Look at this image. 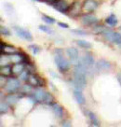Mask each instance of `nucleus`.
Wrapping results in <instances>:
<instances>
[{
    "label": "nucleus",
    "instance_id": "nucleus-27",
    "mask_svg": "<svg viewBox=\"0 0 121 127\" xmlns=\"http://www.w3.org/2000/svg\"><path fill=\"white\" fill-rule=\"evenodd\" d=\"M29 48H30V50L32 51V52H33V54H37L39 52H40V48L37 46V45H30L29 46Z\"/></svg>",
    "mask_w": 121,
    "mask_h": 127
},
{
    "label": "nucleus",
    "instance_id": "nucleus-22",
    "mask_svg": "<svg viewBox=\"0 0 121 127\" xmlns=\"http://www.w3.org/2000/svg\"><path fill=\"white\" fill-rule=\"evenodd\" d=\"M112 42L115 44H117V45H120L121 44V35L119 34V33L115 32L114 37H113V41H112Z\"/></svg>",
    "mask_w": 121,
    "mask_h": 127
},
{
    "label": "nucleus",
    "instance_id": "nucleus-12",
    "mask_svg": "<svg viewBox=\"0 0 121 127\" xmlns=\"http://www.w3.org/2000/svg\"><path fill=\"white\" fill-rule=\"evenodd\" d=\"M24 70V64L23 63H16L12 65V73L14 75H20Z\"/></svg>",
    "mask_w": 121,
    "mask_h": 127
},
{
    "label": "nucleus",
    "instance_id": "nucleus-23",
    "mask_svg": "<svg viewBox=\"0 0 121 127\" xmlns=\"http://www.w3.org/2000/svg\"><path fill=\"white\" fill-rule=\"evenodd\" d=\"M33 87L34 86H32L31 84H29V85H24L23 88H22V94H31L32 92H33Z\"/></svg>",
    "mask_w": 121,
    "mask_h": 127
},
{
    "label": "nucleus",
    "instance_id": "nucleus-24",
    "mask_svg": "<svg viewBox=\"0 0 121 127\" xmlns=\"http://www.w3.org/2000/svg\"><path fill=\"white\" fill-rule=\"evenodd\" d=\"M42 20L48 24H53L55 23V19H53L52 17H49L48 15H42Z\"/></svg>",
    "mask_w": 121,
    "mask_h": 127
},
{
    "label": "nucleus",
    "instance_id": "nucleus-6",
    "mask_svg": "<svg viewBox=\"0 0 121 127\" xmlns=\"http://www.w3.org/2000/svg\"><path fill=\"white\" fill-rule=\"evenodd\" d=\"M67 55L70 59V62L74 64H76L79 61V53L75 48H68L67 49Z\"/></svg>",
    "mask_w": 121,
    "mask_h": 127
},
{
    "label": "nucleus",
    "instance_id": "nucleus-31",
    "mask_svg": "<svg viewBox=\"0 0 121 127\" xmlns=\"http://www.w3.org/2000/svg\"><path fill=\"white\" fill-rule=\"evenodd\" d=\"M38 1H43V2H46V3H48V4H52L54 2H57L59 0H38Z\"/></svg>",
    "mask_w": 121,
    "mask_h": 127
},
{
    "label": "nucleus",
    "instance_id": "nucleus-32",
    "mask_svg": "<svg viewBox=\"0 0 121 127\" xmlns=\"http://www.w3.org/2000/svg\"><path fill=\"white\" fill-rule=\"evenodd\" d=\"M118 46H119V47H120V48H121V44H120V45H118Z\"/></svg>",
    "mask_w": 121,
    "mask_h": 127
},
{
    "label": "nucleus",
    "instance_id": "nucleus-33",
    "mask_svg": "<svg viewBox=\"0 0 121 127\" xmlns=\"http://www.w3.org/2000/svg\"><path fill=\"white\" fill-rule=\"evenodd\" d=\"M119 29H120V31H121V26H120V27H119Z\"/></svg>",
    "mask_w": 121,
    "mask_h": 127
},
{
    "label": "nucleus",
    "instance_id": "nucleus-8",
    "mask_svg": "<svg viewBox=\"0 0 121 127\" xmlns=\"http://www.w3.org/2000/svg\"><path fill=\"white\" fill-rule=\"evenodd\" d=\"M82 23L85 25H94L98 23V19L94 15L91 14H87L82 17Z\"/></svg>",
    "mask_w": 121,
    "mask_h": 127
},
{
    "label": "nucleus",
    "instance_id": "nucleus-9",
    "mask_svg": "<svg viewBox=\"0 0 121 127\" xmlns=\"http://www.w3.org/2000/svg\"><path fill=\"white\" fill-rule=\"evenodd\" d=\"M98 7V3L95 0H87L84 3L83 8L87 11H93L94 9H96Z\"/></svg>",
    "mask_w": 121,
    "mask_h": 127
},
{
    "label": "nucleus",
    "instance_id": "nucleus-3",
    "mask_svg": "<svg viewBox=\"0 0 121 127\" xmlns=\"http://www.w3.org/2000/svg\"><path fill=\"white\" fill-rule=\"evenodd\" d=\"M20 88H21V82L19 79H15V78H9L5 84V89L9 94H14Z\"/></svg>",
    "mask_w": 121,
    "mask_h": 127
},
{
    "label": "nucleus",
    "instance_id": "nucleus-30",
    "mask_svg": "<svg viewBox=\"0 0 121 127\" xmlns=\"http://www.w3.org/2000/svg\"><path fill=\"white\" fill-rule=\"evenodd\" d=\"M62 125H63V126H65V127H71L72 126V123H71L69 121H65V122H63Z\"/></svg>",
    "mask_w": 121,
    "mask_h": 127
},
{
    "label": "nucleus",
    "instance_id": "nucleus-18",
    "mask_svg": "<svg viewBox=\"0 0 121 127\" xmlns=\"http://www.w3.org/2000/svg\"><path fill=\"white\" fill-rule=\"evenodd\" d=\"M105 22H106V24H109L110 26H115V25L117 24V19L114 14H111L108 18H106Z\"/></svg>",
    "mask_w": 121,
    "mask_h": 127
},
{
    "label": "nucleus",
    "instance_id": "nucleus-4",
    "mask_svg": "<svg viewBox=\"0 0 121 127\" xmlns=\"http://www.w3.org/2000/svg\"><path fill=\"white\" fill-rule=\"evenodd\" d=\"M13 29L16 32L17 36H20L21 38H23L24 40H27V41H32L33 40L32 34L28 30H26V29L20 27V26H13Z\"/></svg>",
    "mask_w": 121,
    "mask_h": 127
},
{
    "label": "nucleus",
    "instance_id": "nucleus-15",
    "mask_svg": "<svg viewBox=\"0 0 121 127\" xmlns=\"http://www.w3.org/2000/svg\"><path fill=\"white\" fill-rule=\"evenodd\" d=\"M20 98V95H13V94H10L9 95H8L7 97H6V102L9 105V106H13V105H15L17 103V101L18 99Z\"/></svg>",
    "mask_w": 121,
    "mask_h": 127
},
{
    "label": "nucleus",
    "instance_id": "nucleus-2",
    "mask_svg": "<svg viewBox=\"0 0 121 127\" xmlns=\"http://www.w3.org/2000/svg\"><path fill=\"white\" fill-rule=\"evenodd\" d=\"M34 96L37 100V102H42V103L48 104V105H50L54 101V97L52 96V95L43 90L42 88H37L34 92Z\"/></svg>",
    "mask_w": 121,
    "mask_h": 127
},
{
    "label": "nucleus",
    "instance_id": "nucleus-20",
    "mask_svg": "<svg viewBox=\"0 0 121 127\" xmlns=\"http://www.w3.org/2000/svg\"><path fill=\"white\" fill-rule=\"evenodd\" d=\"M29 76H30V73H29V71L26 69V70H24V71L22 72L19 75V77H20V79H21V80H23V81H28Z\"/></svg>",
    "mask_w": 121,
    "mask_h": 127
},
{
    "label": "nucleus",
    "instance_id": "nucleus-17",
    "mask_svg": "<svg viewBox=\"0 0 121 127\" xmlns=\"http://www.w3.org/2000/svg\"><path fill=\"white\" fill-rule=\"evenodd\" d=\"M17 50L12 46H8V45H5L4 50L1 53H5V54H8V55H11L13 53H16Z\"/></svg>",
    "mask_w": 121,
    "mask_h": 127
},
{
    "label": "nucleus",
    "instance_id": "nucleus-21",
    "mask_svg": "<svg viewBox=\"0 0 121 127\" xmlns=\"http://www.w3.org/2000/svg\"><path fill=\"white\" fill-rule=\"evenodd\" d=\"M38 28H39V30L45 32V33H47V34H48V35H52V34H54V31H53L49 26H46V25H39Z\"/></svg>",
    "mask_w": 121,
    "mask_h": 127
},
{
    "label": "nucleus",
    "instance_id": "nucleus-7",
    "mask_svg": "<svg viewBox=\"0 0 121 127\" xmlns=\"http://www.w3.org/2000/svg\"><path fill=\"white\" fill-rule=\"evenodd\" d=\"M95 66L99 71H106L111 69V64L104 59H100L95 64Z\"/></svg>",
    "mask_w": 121,
    "mask_h": 127
},
{
    "label": "nucleus",
    "instance_id": "nucleus-29",
    "mask_svg": "<svg viewBox=\"0 0 121 127\" xmlns=\"http://www.w3.org/2000/svg\"><path fill=\"white\" fill-rule=\"evenodd\" d=\"M58 25L59 26H60V27H62V28H69V25H68V24H64V23H61V22H60V23H58Z\"/></svg>",
    "mask_w": 121,
    "mask_h": 127
},
{
    "label": "nucleus",
    "instance_id": "nucleus-25",
    "mask_svg": "<svg viewBox=\"0 0 121 127\" xmlns=\"http://www.w3.org/2000/svg\"><path fill=\"white\" fill-rule=\"evenodd\" d=\"M8 104L6 102V103H4V101L2 100L1 101V109H0V112H1V114H4V113H6L7 111L8 110Z\"/></svg>",
    "mask_w": 121,
    "mask_h": 127
},
{
    "label": "nucleus",
    "instance_id": "nucleus-16",
    "mask_svg": "<svg viewBox=\"0 0 121 127\" xmlns=\"http://www.w3.org/2000/svg\"><path fill=\"white\" fill-rule=\"evenodd\" d=\"M0 73H1V75L5 76V77H10L12 73V66L10 65H3V66H1V69H0Z\"/></svg>",
    "mask_w": 121,
    "mask_h": 127
},
{
    "label": "nucleus",
    "instance_id": "nucleus-11",
    "mask_svg": "<svg viewBox=\"0 0 121 127\" xmlns=\"http://www.w3.org/2000/svg\"><path fill=\"white\" fill-rule=\"evenodd\" d=\"M51 108H52V111L54 112V114L58 118H63V108L59 104L57 103H54V104H52L51 105Z\"/></svg>",
    "mask_w": 121,
    "mask_h": 127
},
{
    "label": "nucleus",
    "instance_id": "nucleus-28",
    "mask_svg": "<svg viewBox=\"0 0 121 127\" xmlns=\"http://www.w3.org/2000/svg\"><path fill=\"white\" fill-rule=\"evenodd\" d=\"M0 32H1V34L3 36H10V31L7 27H5V26H1L0 27Z\"/></svg>",
    "mask_w": 121,
    "mask_h": 127
},
{
    "label": "nucleus",
    "instance_id": "nucleus-10",
    "mask_svg": "<svg viewBox=\"0 0 121 127\" xmlns=\"http://www.w3.org/2000/svg\"><path fill=\"white\" fill-rule=\"evenodd\" d=\"M74 100L77 102V104L79 105H84L86 103V99H85V96L83 95L82 91H78V90H74L73 93Z\"/></svg>",
    "mask_w": 121,
    "mask_h": 127
},
{
    "label": "nucleus",
    "instance_id": "nucleus-14",
    "mask_svg": "<svg viewBox=\"0 0 121 127\" xmlns=\"http://www.w3.org/2000/svg\"><path fill=\"white\" fill-rule=\"evenodd\" d=\"M82 59L89 67H91L94 64V58H93V56H92V54L90 53V52H87Z\"/></svg>",
    "mask_w": 121,
    "mask_h": 127
},
{
    "label": "nucleus",
    "instance_id": "nucleus-13",
    "mask_svg": "<svg viewBox=\"0 0 121 127\" xmlns=\"http://www.w3.org/2000/svg\"><path fill=\"white\" fill-rule=\"evenodd\" d=\"M87 115L90 119V122L91 123L92 126H100V123H99V120H98L97 116L94 114L93 112L91 111H88L87 112Z\"/></svg>",
    "mask_w": 121,
    "mask_h": 127
},
{
    "label": "nucleus",
    "instance_id": "nucleus-1",
    "mask_svg": "<svg viewBox=\"0 0 121 127\" xmlns=\"http://www.w3.org/2000/svg\"><path fill=\"white\" fill-rule=\"evenodd\" d=\"M56 55L54 57L55 64L59 68V70L61 72H65L70 68V63L67 59H65L63 55V51L57 50L56 51Z\"/></svg>",
    "mask_w": 121,
    "mask_h": 127
},
{
    "label": "nucleus",
    "instance_id": "nucleus-5",
    "mask_svg": "<svg viewBox=\"0 0 121 127\" xmlns=\"http://www.w3.org/2000/svg\"><path fill=\"white\" fill-rule=\"evenodd\" d=\"M51 6H52L57 11L61 12V13H63V14H66L67 11H68L69 8H70V7L68 6V4H67L64 0H59L57 2L52 3Z\"/></svg>",
    "mask_w": 121,
    "mask_h": 127
},
{
    "label": "nucleus",
    "instance_id": "nucleus-26",
    "mask_svg": "<svg viewBox=\"0 0 121 127\" xmlns=\"http://www.w3.org/2000/svg\"><path fill=\"white\" fill-rule=\"evenodd\" d=\"M71 32L74 34V35H78V36H86L87 33L84 30H81V29H72Z\"/></svg>",
    "mask_w": 121,
    "mask_h": 127
},
{
    "label": "nucleus",
    "instance_id": "nucleus-19",
    "mask_svg": "<svg viewBox=\"0 0 121 127\" xmlns=\"http://www.w3.org/2000/svg\"><path fill=\"white\" fill-rule=\"evenodd\" d=\"M76 43L79 47L83 48V49H90L91 48V44L90 42H88L86 40H77Z\"/></svg>",
    "mask_w": 121,
    "mask_h": 127
}]
</instances>
